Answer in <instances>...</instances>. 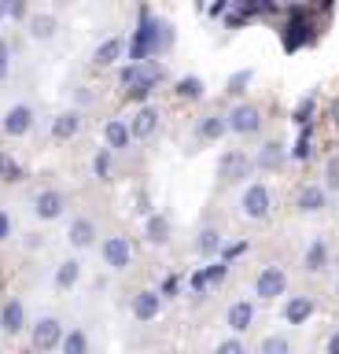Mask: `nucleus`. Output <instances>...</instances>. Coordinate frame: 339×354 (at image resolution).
<instances>
[{
  "label": "nucleus",
  "instance_id": "nucleus-32",
  "mask_svg": "<svg viewBox=\"0 0 339 354\" xmlns=\"http://www.w3.org/2000/svg\"><path fill=\"white\" fill-rule=\"evenodd\" d=\"M111 159H115V155L107 151V148H100V151H96V159H93L96 181H111Z\"/></svg>",
  "mask_w": 339,
  "mask_h": 354
},
{
  "label": "nucleus",
  "instance_id": "nucleus-13",
  "mask_svg": "<svg viewBox=\"0 0 339 354\" xmlns=\"http://www.w3.org/2000/svg\"><path fill=\"white\" fill-rule=\"evenodd\" d=\"M225 321L233 325V332H244V328H251V325H255V303H251V299H236V303L229 306Z\"/></svg>",
  "mask_w": 339,
  "mask_h": 354
},
{
  "label": "nucleus",
  "instance_id": "nucleus-34",
  "mask_svg": "<svg viewBox=\"0 0 339 354\" xmlns=\"http://www.w3.org/2000/svg\"><path fill=\"white\" fill-rule=\"evenodd\" d=\"M313 111H317V100H313V96H306V100H302V104H299V107H295V115H291V118H295V122H299V126H310V118H313Z\"/></svg>",
  "mask_w": 339,
  "mask_h": 354
},
{
  "label": "nucleus",
  "instance_id": "nucleus-17",
  "mask_svg": "<svg viewBox=\"0 0 339 354\" xmlns=\"http://www.w3.org/2000/svg\"><path fill=\"white\" fill-rule=\"evenodd\" d=\"M104 137H107V151H111V155L129 148V126H126L122 118H111V122H107V126H104Z\"/></svg>",
  "mask_w": 339,
  "mask_h": 354
},
{
  "label": "nucleus",
  "instance_id": "nucleus-15",
  "mask_svg": "<svg viewBox=\"0 0 339 354\" xmlns=\"http://www.w3.org/2000/svg\"><path fill=\"white\" fill-rule=\"evenodd\" d=\"M159 310H162L159 292H137V295H133V317H137V321H155Z\"/></svg>",
  "mask_w": 339,
  "mask_h": 354
},
{
  "label": "nucleus",
  "instance_id": "nucleus-3",
  "mask_svg": "<svg viewBox=\"0 0 339 354\" xmlns=\"http://www.w3.org/2000/svg\"><path fill=\"white\" fill-rule=\"evenodd\" d=\"M225 129L240 133V137H255V133L262 129V111L255 104H236L225 115Z\"/></svg>",
  "mask_w": 339,
  "mask_h": 354
},
{
  "label": "nucleus",
  "instance_id": "nucleus-29",
  "mask_svg": "<svg viewBox=\"0 0 339 354\" xmlns=\"http://www.w3.org/2000/svg\"><path fill=\"white\" fill-rule=\"evenodd\" d=\"M313 155V126H302V137L291 144V159L295 162H306Z\"/></svg>",
  "mask_w": 339,
  "mask_h": 354
},
{
  "label": "nucleus",
  "instance_id": "nucleus-16",
  "mask_svg": "<svg viewBox=\"0 0 339 354\" xmlns=\"http://www.w3.org/2000/svg\"><path fill=\"white\" fill-rule=\"evenodd\" d=\"M67 240H70V248H78V251L81 248H93V243H96V225H93L89 218H74Z\"/></svg>",
  "mask_w": 339,
  "mask_h": 354
},
{
  "label": "nucleus",
  "instance_id": "nucleus-31",
  "mask_svg": "<svg viewBox=\"0 0 339 354\" xmlns=\"http://www.w3.org/2000/svg\"><path fill=\"white\" fill-rule=\"evenodd\" d=\"M195 251H200V254H214V251H222V236H217L214 229H203V232H200V240H195Z\"/></svg>",
  "mask_w": 339,
  "mask_h": 354
},
{
  "label": "nucleus",
  "instance_id": "nucleus-33",
  "mask_svg": "<svg viewBox=\"0 0 339 354\" xmlns=\"http://www.w3.org/2000/svg\"><path fill=\"white\" fill-rule=\"evenodd\" d=\"M251 82H255V71H251V66H247V71H236L233 77H229V96L247 93V85H251Z\"/></svg>",
  "mask_w": 339,
  "mask_h": 354
},
{
  "label": "nucleus",
  "instance_id": "nucleus-35",
  "mask_svg": "<svg viewBox=\"0 0 339 354\" xmlns=\"http://www.w3.org/2000/svg\"><path fill=\"white\" fill-rule=\"evenodd\" d=\"M200 273H203V281H206V288H211V284H222V281H225L229 266H225V262H214V266H206V270H200Z\"/></svg>",
  "mask_w": 339,
  "mask_h": 354
},
{
  "label": "nucleus",
  "instance_id": "nucleus-44",
  "mask_svg": "<svg viewBox=\"0 0 339 354\" xmlns=\"http://www.w3.org/2000/svg\"><path fill=\"white\" fill-rule=\"evenodd\" d=\"M225 11H229V4H225V0H217V4L211 8V15H225Z\"/></svg>",
  "mask_w": 339,
  "mask_h": 354
},
{
  "label": "nucleus",
  "instance_id": "nucleus-36",
  "mask_svg": "<svg viewBox=\"0 0 339 354\" xmlns=\"http://www.w3.org/2000/svg\"><path fill=\"white\" fill-rule=\"evenodd\" d=\"M173 295H181V277L177 273H170L166 281H162V288H159V299H173Z\"/></svg>",
  "mask_w": 339,
  "mask_h": 354
},
{
  "label": "nucleus",
  "instance_id": "nucleus-38",
  "mask_svg": "<svg viewBox=\"0 0 339 354\" xmlns=\"http://www.w3.org/2000/svg\"><path fill=\"white\" fill-rule=\"evenodd\" d=\"M244 251H247L244 240H240V243H222V262H233V259H240Z\"/></svg>",
  "mask_w": 339,
  "mask_h": 354
},
{
  "label": "nucleus",
  "instance_id": "nucleus-39",
  "mask_svg": "<svg viewBox=\"0 0 339 354\" xmlns=\"http://www.w3.org/2000/svg\"><path fill=\"white\" fill-rule=\"evenodd\" d=\"M214 354H247V347H244L240 339H225V343H217Z\"/></svg>",
  "mask_w": 339,
  "mask_h": 354
},
{
  "label": "nucleus",
  "instance_id": "nucleus-18",
  "mask_svg": "<svg viewBox=\"0 0 339 354\" xmlns=\"http://www.w3.org/2000/svg\"><path fill=\"white\" fill-rule=\"evenodd\" d=\"M78 129H81V111H63V115L52 122V137H56V140L78 137Z\"/></svg>",
  "mask_w": 339,
  "mask_h": 354
},
{
  "label": "nucleus",
  "instance_id": "nucleus-7",
  "mask_svg": "<svg viewBox=\"0 0 339 354\" xmlns=\"http://www.w3.org/2000/svg\"><path fill=\"white\" fill-rule=\"evenodd\" d=\"M100 254H104V266H111V270H129V262H133V248H129L126 236H107Z\"/></svg>",
  "mask_w": 339,
  "mask_h": 354
},
{
  "label": "nucleus",
  "instance_id": "nucleus-41",
  "mask_svg": "<svg viewBox=\"0 0 339 354\" xmlns=\"http://www.w3.org/2000/svg\"><path fill=\"white\" fill-rule=\"evenodd\" d=\"M8 55H12V48H8V41L0 37V82L8 77Z\"/></svg>",
  "mask_w": 339,
  "mask_h": 354
},
{
  "label": "nucleus",
  "instance_id": "nucleus-40",
  "mask_svg": "<svg viewBox=\"0 0 339 354\" xmlns=\"http://www.w3.org/2000/svg\"><path fill=\"white\" fill-rule=\"evenodd\" d=\"M12 240V214L8 210H0V243Z\"/></svg>",
  "mask_w": 339,
  "mask_h": 354
},
{
  "label": "nucleus",
  "instance_id": "nucleus-19",
  "mask_svg": "<svg viewBox=\"0 0 339 354\" xmlns=\"http://www.w3.org/2000/svg\"><path fill=\"white\" fill-rule=\"evenodd\" d=\"M313 299H306V295H291V303L284 306V317L291 321V325H306V321L313 317Z\"/></svg>",
  "mask_w": 339,
  "mask_h": 354
},
{
  "label": "nucleus",
  "instance_id": "nucleus-5",
  "mask_svg": "<svg viewBox=\"0 0 339 354\" xmlns=\"http://www.w3.org/2000/svg\"><path fill=\"white\" fill-rule=\"evenodd\" d=\"M30 339H34V351H56L63 343V321L41 317L34 325V332H30Z\"/></svg>",
  "mask_w": 339,
  "mask_h": 354
},
{
  "label": "nucleus",
  "instance_id": "nucleus-30",
  "mask_svg": "<svg viewBox=\"0 0 339 354\" xmlns=\"http://www.w3.org/2000/svg\"><path fill=\"white\" fill-rule=\"evenodd\" d=\"M258 354H291V339L288 336H266Z\"/></svg>",
  "mask_w": 339,
  "mask_h": 354
},
{
  "label": "nucleus",
  "instance_id": "nucleus-2",
  "mask_svg": "<svg viewBox=\"0 0 339 354\" xmlns=\"http://www.w3.org/2000/svg\"><path fill=\"white\" fill-rule=\"evenodd\" d=\"M284 11V48L288 52H299L306 44H313L321 37V30H317L313 15H321V8H306V4H291V8H280Z\"/></svg>",
  "mask_w": 339,
  "mask_h": 354
},
{
  "label": "nucleus",
  "instance_id": "nucleus-10",
  "mask_svg": "<svg viewBox=\"0 0 339 354\" xmlns=\"http://www.w3.org/2000/svg\"><path fill=\"white\" fill-rule=\"evenodd\" d=\"M34 210H37L41 221H56L63 210H67V199H63V192H56V188H45V192H37Z\"/></svg>",
  "mask_w": 339,
  "mask_h": 354
},
{
  "label": "nucleus",
  "instance_id": "nucleus-21",
  "mask_svg": "<svg viewBox=\"0 0 339 354\" xmlns=\"http://www.w3.org/2000/svg\"><path fill=\"white\" fill-rule=\"evenodd\" d=\"M325 266H328V243H325V240H313L310 248H306L302 270H306V273H321Z\"/></svg>",
  "mask_w": 339,
  "mask_h": 354
},
{
  "label": "nucleus",
  "instance_id": "nucleus-20",
  "mask_svg": "<svg viewBox=\"0 0 339 354\" xmlns=\"http://www.w3.org/2000/svg\"><path fill=\"white\" fill-rule=\"evenodd\" d=\"M122 52H126V41H122V37H107L100 48H96L93 63H96V66H111V63L122 59Z\"/></svg>",
  "mask_w": 339,
  "mask_h": 354
},
{
  "label": "nucleus",
  "instance_id": "nucleus-4",
  "mask_svg": "<svg viewBox=\"0 0 339 354\" xmlns=\"http://www.w3.org/2000/svg\"><path fill=\"white\" fill-rule=\"evenodd\" d=\"M255 292L262 299H277L288 292V273L280 270V266H262V273L255 277Z\"/></svg>",
  "mask_w": 339,
  "mask_h": 354
},
{
  "label": "nucleus",
  "instance_id": "nucleus-43",
  "mask_svg": "<svg viewBox=\"0 0 339 354\" xmlns=\"http://www.w3.org/2000/svg\"><path fill=\"white\" fill-rule=\"evenodd\" d=\"M4 15L8 19H26V8L23 4H4Z\"/></svg>",
  "mask_w": 339,
  "mask_h": 354
},
{
  "label": "nucleus",
  "instance_id": "nucleus-9",
  "mask_svg": "<svg viewBox=\"0 0 339 354\" xmlns=\"http://www.w3.org/2000/svg\"><path fill=\"white\" fill-rule=\"evenodd\" d=\"M30 129H34V107H30V104H15L4 115V133H8V137H26Z\"/></svg>",
  "mask_w": 339,
  "mask_h": 354
},
{
  "label": "nucleus",
  "instance_id": "nucleus-8",
  "mask_svg": "<svg viewBox=\"0 0 339 354\" xmlns=\"http://www.w3.org/2000/svg\"><path fill=\"white\" fill-rule=\"evenodd\" d=\"M129 126V140H148V137H155V129H159V111L155 107H137V115L126 122Z\"/></svg>",
  "mask_w": 339,
  "mask_h": 354
},
{
  "label": "nucleus",
  "instance_id": "nucleus-42",
  "mask_svg": "<svg viewBox=\"0 0 339 354\" xmlns=\"http://www.w3.org/2000/svg\"><path fill=\"white\" fill-rule=\"evenodd\" d=\"M328 188H339V159L328 162Z\"/></svg>",
  "mask_w": 339,
  "mask_h": 354
},
{
  "label": "nucleus",
  "instance_id": "nucleus-26",
  "mask_svg": "<svg viewBox=\"0 0 339 354\" xmlns=\"http://www.w3.org/2000/svg\"><path fill=\"white\" fill-rule=\"evenodd\" d=\"M203 77H195V74H188V77H181V82H173V96H181V100H200L203 96Z\"/></svg>",
  "mask_w": 339,
  "mask_h": 354
},
{
  "label": "nucleus",
  "instance_id": "nucleus-25",
  "mask_svg": "<svg viewBox=\"0 0 339 354\" xmlns=\"http://www.w3.org/2000/svg\"><path fill=\"white\" fill-rule=\"evenodd\" d=\"M195 133H200L203 140H222L225 133H229L225 129V115H206L200 126H195Z\"/></svg>",
  "mask_w": 339,
  "mask_h": 354
},
{
  "label": "nucleus",
  "instance_id": "nucleus-45",
  "mask_svg": "<svg viewBox=\"0 0 339 354\" xmlns=\"http://www.w3.org/2000/svg\"><path fill=\"white\" fill-rule=\"evenodd\" d=\"M328 354H339V332H336L332 339H328Z\"/></svg>",
  "mask_w": 339,
  "mask_h": 354
},
{
  "label": "nucleus",
  "instance_id": "nucleus-1",
  "mask_svg": "<svg viewBox=\"0 0 339 354\" xmlns=\"http://www.w3.org/2000/svg\"><path fill=\"white\" fill-rule=\"evenodd\" d=\"M137 19H140V26H137V33H133V41H129V59H133V66L151 63V55L166 52L170 41H173L170 22L155 19V11H151L148 4L137 8Z\"/></svg>",
  "mask_w": 339,
  "mask_h": 354
},
{
  "label": "nucleus",
  "instance_id": "nucleus-22",
  "mask_svg": "<svg viewBox=\"0 0 339 354\" xmlns=\"http://www.w3.org/2000/svg\"><path fill=\"white\" fill-rule=\"evenodd\" d=\"M78 277H81V262L78 259H67V262L56 266V288L59 292H70V288L78 284Z\"/></svg>",
  "mask_w": 339,
  "mask_h": 354
},
{
  "label": "nucleus",
  "instance_id": "nucleus-23",
  "mask_svg": "<svg viewBox=\"0 0 339 354\" xmlns=\"http://www.w3.org/2000/svg\"><path fill=\"white\" fill-rule=\"evenodd\" d=\"M325 203H328V196H325L321 185H306L299 192V210H306V214H317Z\"/></svg>",
  "mask_w": 339,
  "mask_h": 354
},
{
  "label": "nucleus",
  "instance_id": "nucleus-27",
  "mask_svg": "<svg viewBox=\"0 0 339 354\" xmlns=\"http://www.w3.org/2000/svg\"><path fill=\"white\" fill-rule=\"evenodd\" d=\"M284 162V144H266V148L258 151V159H255V166H262V170H277V166Z\"/></svg>",
  "mask_w": 339,
  "mask_h": 354
},
{
  "label": "nucleus",
  "instance_id": "nucleus-14",
  "mask_svg": "<svg viewBox=\"0 0 339 354\" xmlns=\"http://www.w3.org/2000/svg\"><path fill=\"white\" fill-rule=\"evenodd\" d=\"M170 232H173V225H170L166 214H148V218H144V240H148V243L162 248V243L170 240Z\"/></svg>",
  "mask_w": 339,
  "mask_h": 354
},
{
  "label": "nucleus",
  "instance_id": "nucleus-46",
  "mask_svg": "<svg viewBox=\"0 0 339 354\" xmlns=\"http://www.w3.org/2000/svg\"><path fill=\"white\" fill-rule=\"evenodd\" d=\"M0 19H4V4H0Z\"/></svg>",
  "mask_w": 339,
  "mask_h": 354
},
{
  "label": "nucleus",
  "instance_id": "nucleus-12",
  "mask_svg": "<svg viewBox=\"0 0 339 354\" xmlns=\"http://www.w3.org/2000/svg\"><path fill=\"white\" fill-rule=\"evenodd\" d=\"M251 162L244 151H229V155H222V166H217V174L225 177V181H244V177H251Z\"/></svg>",
  "mask_w": 339,
  "mask_h": 354
},
{
  "label": "nucleus",
  "instance_id": "nucleus-24",
  "mask_svg": "<svg viewBox=\"0 0 339 354\" xmlns=\"http://www.w3.org/2000/svg\"><path fill=\"white\" fill-rule=\"evenodd\" d=\"M59 351H63V354H89V336H85V328H70V332H63Z\"/></svg>",
  "mask_w": 339,
  "mask_h": 354
},
{
  "label": "nucleus",
  "instance_id": "nucleus-37",
  "mask_svg": "<svg viewBox=\"0 0 339 354\" xmlns=\"http://www.w3.org/2000/svg\"><path fill=\"white\" fill-rule=\"evenodd\" d=\"M0 174H4L8 181H23V170H19V166L8 159V155H0Z\"/></svg>",
  "mask_w": 339,
  "mask_h": 354
},
{
  "label": "nucleus",
  "instance_id": "nucleus-28",
  "mask_svg": "<svg viewBox=\"0 0 339 354\" xmlns=\"http://www.w3.org/2000/svg\"><path fill=\"white\" fill-rule=\"evenodd\" d=\"M30 33H34L37 41H48L52 33H56V15H30Z\"/></svg>",
  "mask_w": 339,
  "mask_h": 354
},
{
  "label": "nucleus",
  "instance_id": "nucleus-11",
  "mask_svg": "<svg viewBox=\"0 0 339 354\" xmlns=\"http://www.w3.org/2000/svg\"><path fill=\"white\" fill-rule=\"evenodd\" d=\"M26 325V306L19 303V299H4V306H0V328L8 332V336H19Z\"/></svg>",
  "mask_w": 339,
  "mask_h": 354
},
{
  "label": "nucleus",
  "instance_id": "nucleus-6",
  "mask_svg": "<svg viewBox=\"0 0 339 354\" xmlns=\"http://www.w3.org/2000/svg\"><path fill=\"white\" fill-rule=\"evenodd\" d=\"M240 203H244V214L255 218V221H266L269 210H273V199H269V188L266 185H247V192H244Z\"/></svg>",
  "mask_w": 339,
  "mask_h": 354
}]
</instances>
